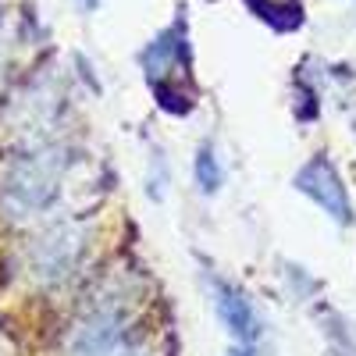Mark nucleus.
<instances>
[{
  "label": "nucleus",
  "mask_w": 356,
  "mask_h": 356,
  "mask_svg": "<svg viewBox=\"0 0 356 356\" xmlns=\"http://www.w3.org/2000/svg\"><path fill=\"white\" fill-rule=\"evenodd\" d=\"M143 61H146V79L154 82L161 104L171 111H186L189 93H182L178 82H189V50H186V40L178 33V25L171 33H164L157 43H150Z\"/></svg>",
  "instance_id": "obj_1"
},
{
  "label": "nucleus",
  "mask_w": 356,
  "mask_h": 356,
  "mask_svg": "<svg viewBox=\"0 0 356 356\" xmlns=\"http://www.w3.org/2000/svg\"><path fill=\"white\" fill-rule=\"evenodd\" d=\"M296 189L307 193L335 225H353V200H349V193L342 186L339 171L324 157H314L300 175H296Z\"/></svg>",
  "instance_id": "obj_2"
},
{
  "label": "nucleus",
  "mask_w": 356,
  "mask_h": 356,
  "mask_svg": "<svg viewBox=\"0 0 356 356\" xmlns=\"http://www.w3.org/2000/svg\"><path fill=\"white\" fill-rule=\"evenodd\" d=\"M211 292H214V310H218V321L225 324V332L239 346H253L260 339V321H257L253 303L246 300V292L221 278H211Z\"/></svg>",
  "instance_id": "obj_3"
},
{
  "label": "nucleus",
  "mask_w": 356,
  "mask_h": 356,
  "mask_svg": "<svg viewBox=\"0 0 356 356\" xmlns=\"http://www.w3.org/2000/svg\"><path fill=\"white\" fill-rule=\"evenodd\" d=\"M324 339H328L332 356H356V332H353V324H346L339 314L324 317Z\"/></svg>",
  "instance_id": "obj_4"
},
{
  "label": "nucleus",
  "mask_w": 356,
  "mask_h": 356,
  "mask_svg": "<svg viewBox=\"0 0 356 356\" xmlns=\"http://www.w3.org/2000/svg\"><path fill=\"white\" fill-rule=\"evenodd\" d=\"M225 182V171H221V161L214 157L211 146H200V154H196V186L203 193H218Z\"/></svg>",
  "instance_id": "obj_5"
},
{
  "label": "nucleus",
  "mask_w": 356,
  "mask_h": 356,
  "mask_svg": "<svg viewBox=\"0 0 356 356\" xmlns=\"http://www.w3.org/2000/svg\"><path fill=\"white\" fill-rule=\"evenodd\" d=\"M296 11V0H264L260 11H267V18H275V11Z\"/></svg>",
  "instance_id": "obj_6"
},
{
  "label": "nucleus",
  "mask_w": 356,
  "mask_h": 356,
  "mask_svg": "<svg viewBox=\"0 0 356 356\" xmlns=\"http://www.w3.org/2000/svg\"><path fill=\"white\" fill-rule=\"evenodd\" d=\"M228 356H253V349H250V346H235Z\"/></svg>",
  "instance_id": "obj_7"
}]
</instances>
